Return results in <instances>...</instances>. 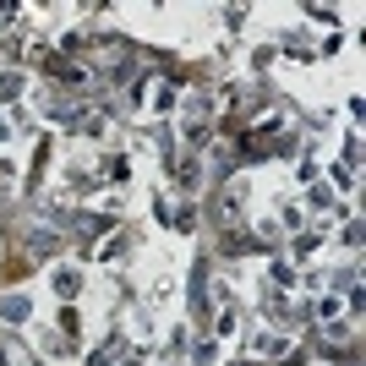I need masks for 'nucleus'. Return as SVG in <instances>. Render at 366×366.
I'll use <instances>...</instances> for the list:
<instances>
[{"label": "nucleus", "mask_w": 366, "mask_h": 366, "mask_svg": "<svg viewBox=\"0 0 366 366\" xmlns=\"http://www.w3.org/2000/svg\"><path fill=\"white\" fill-rule=\"evenodd\" d=\"M224 361V345H219V339H197V345H192V366H219Z\"/></svg>", "instance_id": "obj_11"}, {"label": "nucleus", "mask_w": 366, "mask_h": 366, "mask_svg": "<svg viewBox=\"0 0 366 366\" xmlns=\"http://www.w3.org/2000/svg\"><path fill=\"white\" fill-rule=\"evenodd\" d=\"M49 290H55V301H82V290H88V279H82V268L76 262H49Z\"/></svg>", "instance_id": "obj_2"}, {"label": "nucleus", "mask_w": 366, "mask_h": 366, "mask_svg": "<svg viewBox=\"0 0 366 366\" xmlns=\"http://www.w3.org/2000/svg\"><path fill=\"white\" fill-rule=\"evenodd\" d=\"M109 355H115V339H109L104 350H93V355H88V366H109Z\"/></svg>", "instance_id": "obj_22"}, {"label": "nucleus", "mask_w": 366, "mask_h": 366, "mask_svg": "<svg viewBox=\"0 0 366 366\" xmlns=\"http://www.w3.org/2000/svg\"><path fill=\"white\" fill-rule=\"evenodd\" d=\"M153 334H159V328H153V312H148V306H142V312H132V339H137V345H148Z\"/></svg>", "instance_id": "obj_12"}, {"label": "nucleus", "mask_w": 366, "mask_h": 366, "mask_svg": "<svg viewBox=\"0 0 366 366\" xmlns=\"http://www.w3.org/2000/svg\"><path fill=\"white\" fill-rule=\"evenodd\" d=\"M33 317V301L22 290H6L0 295V322H11V328H22V322Z\"/></svg>", "instance_id": "obj_6"}, {"label": "nucleus", "mask_w": 366, "mask_h": 366, "mask_svg": "<svg viewBox=\"0 0 366 366\" xmlns=\"http://www.w3.org/2000/svg\"><path fill=\"white\" fill-rule=\"evenodd\" d=\"M0 186H16V164L11 159H0Z\"/></svg>", "instance_id": "obj_23"}, {"label": "nucleus", "mask_w": 366, "mask_h": 366, "mask_svg": "<svg viewBox=\"0 0 366 366\" xmlns=\"http://www.w3.org/2000/svg\"><path fill=\"white\" fill-rule=\"evenodd\" d=\"M246 208H252V175H235V181L224 186V197H219V219H224V224H241Z\"/></svg>", "instance_id": "obj_3"}, {"label": "nucleus", "mask_w": 366, "mask_h": 366, "mask_svg": "<svg viewBox=\"0 0 366 366\" xmlns=\"http://www.w3.org/2000/svg\"><path fill=\"white\" fill-rule=\"evenodd\" d=\"M345 246H350V252L361 246V219H350V224H345Z\"/></svg>", "instance_id": "obj_21"}, {"label": "nucleus", "mask_w": 366, "mask_h": 366, "mask_svg": "<svg viewBox=\"0 0 366 366\" xmlns=\"http://www.w3.org/2000/svg\"><path fill=\"white\" fill-rule=\"evenodd\" d=\"M235 334H241V317H235V306H224V312H219V328H214V339L224 345V339H235Z\"/></svg>", "instance_id": "obj_14"}, {"label": "nucleus", "mask_w": 366, "mask_h": 366, "mask_svg": "<svg viewBox=\"0 0 366 366\" xmlns=\"http://www.w3.org/2000/svg\"><path fill=\"white\" fill-rule=\"evenodd\" d=\"M306 208H312V214H328V208H339V192L328 181H312L306 186Z\"/></svg>", "instance_id": "obj_8"}, {"label": "nucleus", "mask_w": 366, "mask_h": 366, "mask_svg": "<svg viewBox=\"0 0 366 366\" xmlns=\"http://www.w3.org/2000/svg\"><path fill=\"white\" fill-rule=\"evenodd\" d=\"M268 279H274L279 290H295V279H301V274H295V262H285V257H279L274 268H268Z\"/></svg>", "instance_id": "obj_15"}, {"label": "nucleus", "mask_w": 366, "mask_h": 366, "mask_svg": "<svg viewBox=\"0 0 366 366\" xmlns=\"http://www.w3.org/2000/svg\"><path fill=\"white\" fill-rule=\"evenodd\" d=\"M28 366H44V361H28Z\"/></svg>", "instance_id": "obj_26"}, {"label": "nucleus", "mask_w": 366, "mask_h": 366, "mask_svg": "<svg viewBox=\"0 0 366 366\" xmlns=\"http://www.w3.org/2000/svg\"><path fill=\"white\" fill-rule=\"evenodd\" d=\"M137 104L153 121H169V115L181 109V88H175V82H148V88H137Z\"/></svg>", "instance_id": "obj_1"}, {"label": "nucleus", "mask_w": 366, "mask_h": 366, "mask_svg": "<svg viewBox=\"0 0 366 366\" xmlns=\"http://www.w3.org/2000/svg\"><path fill=\"white\" fill-rule=\"evenodd\" d=\"M61 49H66V55H76V49H82V28H66L61 33Z\"/></svg>", "instance_id": "obj_19"}, {"label": "nucleus", "mask_w": 366, "mask_h": 366, "mask_svg": "<svg viewBox=\"0 0 366 366\" xmlns=\"http://www.w3.org/2000/svg\"><path fill=\"white\" fill-rule=\"evenodd\" d=\"M0 366H28V355H22L16 339H0Z\"/></svg>", "instance_id": "obj_16"}, {"label": "nucleus", "mask_w": 366, "mask_h": 366, "mask_svg": "<svg viewBox=\"0 0 366 366\" xmlns=\"http://www.w3.org/2000/svg\"><path fill=\"white\" fill-rule=\"evenodd\" d=\"M181 115V137L186 142H202V132H208V115H214V99H186V109H175Z\"/></svg>", "instance_id": "obj_4"}, {"label": "nucleus", "mask_w": 366, "mask_h": 366, "mask_svg": "<svg viewBox=\"0 0 366 366\" xmlns=\"http://www.w3.org/2000/svg\"><path fill=\"white\" fill-rule=\"evenodd\" d=\"M252 355H290V339H285V334H268V328H257V334H252Z\"/></svg>", "instance_id": "obj_9"}, {"label": "nucleus", "mask_w": 366, "mask_h": 366, "mask_svg": "<svg viewBox=\"0 0 366 366\" xmlns=\"http://www.w3.org/2000/svg\"><path fill=\"white\" fill-rule=\"evenodd\" d=\"M317 252H322V235H317V229H295V246H290V257H295V262H312Z\"/></svg>", "instance_id": "obj_10"}, {"label": "nucleus", "mask_w": 366, "mask_h": 366, "mask_svg": "<svg viewBox=\"0 0 366 366\" xmlns=\"http://www.w3.org/2000/svg\"><path fill=\"white\" fill-rule=\"evenodd\" d=\"M306 16H312L317 28H334V22H339V11H328V6H312V11H306Z\"/></svg>", "instance_id": "obj_18"}, {"label": "nucleus", "mask_w": 366, "mask_h": 366, "mask_svg": "<svg viewBox=\"0 0 366 366\" xmlns=\"http://www.w3.org/2000/svg\"><path fill=\"white\" fill-rule=\"evenodd\" d=\"M22 88H28V82H22V71H0V99H16Z\"/></svg>", "instance_id": "obj_17"}, {"label": "nucleus", "mask_w": 366, "mask_h": 366, "mask_svg": "<svg viewBox=\"0 0 366 366\" xmlns=\"http://www.w3.org/2000/svg\"><path fill=\"white\" fill-rule=\"evenodd\" d=\"M121 366H142V361H121Z\"/></svg>", "instance_id": "obj_25"}, {"label": "nucleus", "mask_w": 366, "mask_h": 366, "mask_svg": "<svg viewBox=\"0 0 366 366\" xmlns=\"http://www.w3.org/2000/svg\"><path fill=\"white\" fill-rule=\"evenodd\" d=\"M241 22H246V6H229V11H224V28L235 33V28H241Z\"/></svg>", "instance_id": "obj_20"}, {"label": "nucleus", "mask_w": 366, "mask_h": 366, "mask_svg": "<svg viewBox=\"0 0 366 366\" xmlns=\"http://www.w3.org/2000/svg\"><path fill=\"white\" fill-rule=\"evenodd\" d=\"M317 317H322V322H345V301H339L334 290L317 295Z\"/></svg>", "instance_id": "obj_13"}, {"label": "nucleus", "mask_w": 366, "mask_h": 366, "mask_svg": "<svg viewBox=\"0 0 366 366\" xmlns=\"http://www.w3.org/2000/svg\"><path fill=\"white\" fill-rule=\"evenodd\" d=\"M132 241H137V229H109L104 246H99V262H121V257H132Z\"/></svg>", "instance_id": "obj_7"}, {"label": "nucleus", "mask_w": 366, "mask_h": 366, "mask_svg": "<svg viewBox=\"0 0 366 366\" xmlns=\"http://www.w3.org/2000/svg\"><path fill=\"white\" fill-rule=\"evenodd\" d=\"M61 241H66V235H61L55 224H33V229H28V252H33V257H55V252H61Z\"/></svg>", "instance_id": "obj_5"}, {"label": "nucleus", "mask_w": 366, "mask_h": 366, "mask_svg": "<svg viewBox=\"0 0 366 366\" xmlns=\"http://www.w3.org/2000/svg\"><path fill=\"white\" fill-rule=\"evenodd\" d=\"M6 142H11V121H6V115H0V148H6Z\"/></svg>", "instance_id": "obj_24"}]
</instances>
